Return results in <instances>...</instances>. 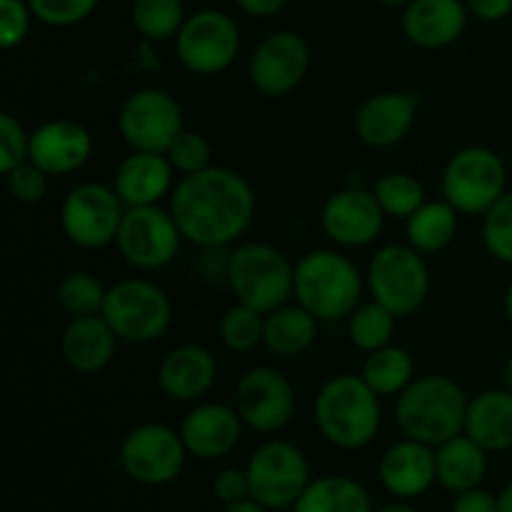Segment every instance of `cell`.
Returning <instances> with one entry per match:
<instances>
[{"label":"cell","instance_id":"277c9868","mask_svg":"<svg viewBox=\"0 0 512 512\" xmlns=\"http://www.w3.org/2000/svg\"><path fill=\"white\" fill-rule=\"evenodd\" d=\"M363 275L338 250H313L295 265L293 298L320 323L343 320L360 305Z\"/></svg>","mask_w":512,"mask_h":512},{"label":"cell","instance_id":"4dcf8cb0","mask_svg":"<svg viewBox=\"0 0 512 512\" xmlns=\"http://www.w3.org/2000/svg\"><path fill=\"white\" fill-rule=\"evenodd\" d=\"M363 380L378 398L400 395L415 380V363L405 348L385 345L375 353H368V360L363 365Z\"/></svg>","mask_w":512,"mask_h":512},{"label":"cell","instance_id":"f5cc1de1","mask_svg":"<svg viewBox=\"0 0 512 512\" xmlns=\"http://www.w3.org/2000/svg\"><path fill=\"white\" fill-rule=\"evenodd\" d=\"M385 5H390V8H405V5L410 3V0H383Z\"/></svg>","mask_w":512,"mask_h":512},{"label":"cell","instance_id":"9c48e42d","mask_svg":"<svg viewBox=\"0 0 512 512\" xmlns=\"http://www.w3.org/2000/svg\"><path fill=\"white\" fill-rule=\"evenodd\" d=\"M250 498L268 510L293 508L310 485V465L303 450L288 440H268L245 465Z\"/></svg>","mask_w":512,"mask_h":512},{"label":"cell","instance_id":"3957f363","mask_svg":"<svg viewBox=\"0 0 512 512\" xmlns=\"http://www.w3.org/2000/svg\"><path fill=\"white\" fill-rule=\"evenodd\" d=\"M320 435L335 448L358 450L380 430V398L363 375H338L320 388L313 405Z\"/></svg>","mask_w":512,"mask_h":512},{"label":"cell","instance_id":"484cf974","mask_svg":"<svg viewBox=\"0 0 512 512\" xmlns=\"http://www.w3.org/2000/svg\"><path fill=\"white\" fill-rule=\"evenodd\" d=\"M465 433L488 453L512 448V390H483L468 403Z\"/></svg>","mask_w":512,"mask_h":512},{"label":"cell","instance_id":"60d3db41","mask_svg":"<svg viewBox=\"0 0 512 512\" xmlns=\"http://www.w3.org/2000/svg\"><path fill=\"white\" fill-rule=\"evenodd\" d=\"M48 173L38 168L33 160H25V163L15 165L10 173H5L8 180V190L18 203L33 205L40 203L45 198V190H48Z\"/></svg>","mask_w":512,"mask_h":512},{"label":"cell","instance_id":"f6af8a7d","mask_svg":"<svg viewBox=\"0 0 512 512\" xmlns=\"http://www.w3.org/2000/svg\"><path fill=\"white\" fill-rule=\"evenodd\" d=\"M470 13L485 23H498L512 13V0H465Z\"/></svg>","mask_w":512,"mask_h":512},{"label":"cell","instance_id":"c3c4849f","mask_svg":"<svg viewBox=\"0 0 512 512\" xmlns=\"http://www.w3.org/2000/svg\"><path fill=\"white\" fill-rule=\"evenodd\" d=\"M498 508L500 512H512V480L503 488V493L498 495Z\"/></svg>","mask_w":512,"mask_h":512},{"label":"cell","instance_id":"681fc988","mask_svg":"<svg viewBox=\"0 0 512 512\" xmlns=\"http://www.w3.org/2000/svg\"><path fill=\"white\" fill-rule=\"evenodd\" d=\"M375 512H418V510H415L413 505H408V503H403V500H400V503H388V505H383V508L375 510Z\"/></svg>","mask_w":512,"mask_h":512},{"label":"cell","instance_id":"816d5d0a","mask_svg":"<svg viewBox=\"0 0 512 512\" xmlns=\"http://www.w3.org/2000/svg\"><path fill=\"white\" fill-rule=\"evenodd\" d=\"M505 388L512 390V355L508 358V365H505Z\"/></svg>","mask_w":512,"mask_h":512},{"label":"cell","instance_id":"52a82bcc","mask_svg":"<svg viewBox=\"0 0 512 512\" xmlns=\"http://www.w3.org/2000/svg\"><path fill=\"white\" fill-rule=\"evenodd\" d=\"M508 193V170L495 150L470 145L448 160L443 195L460 215H485Z\"/></svg>","mask_w":512,"mask_h":512},{"label":"cell","instance_id":"44dd1931","mask_svg":"<svg viewBox=\"0 0 512 512\" xmlns=\"http://www.w3.org/2000/svg\"><path fill=\"white\" fill-rule=\"evenodd\" d=\"M380 483L390 495L400 500L418 498L428 493L430 485L438 480V465H435V448L420 440H400L385 450L380 460Z\"/></svg>","mask_w":512,"mask_h":512},{"label":"cell","instance_id":"5bb4252c","mask_svg":"<svg viewBox=\"0 0 512 512\" xmlns=\"http://www.w3.org/2000/svg\"><path fill=\"white\" fill-rule=\"evenodd\" d=\"M118 128L125 143L143 153H168L183 133V108L160 88H143L128 95L120 108Z\"/></svg>","mask_w":512,"mask_h":512},{"label":"cell","instance_id":"7c38bea8","mask_svg":"<svg viewBox=\"0 0 512 512\" xmlns=\"http://www.w3.org/2000/svg\"><path fill=\"white\" fill-rule=\"evenodd\" d=\"M188 448L180 430L163 423L135 425L120 443V465L135 483L160 488L183 473Z\"/></svg>","mask_w":512,"mask_h":512},{"label":"cell","instance_id":"d4e9b609","mask_svg":"<svg viewBox=\"0 0 512 512\" xmlns=\"http://www.w3.org/2000/svg\"><path fill=\"white\" fill-rule=\"evenodd\" d=\"M118 335L103 313L78 315L68 323L60 338L65 363L83 375H95L108 368L118 350Z\"/></svg>","mask_w":512,"mask_h":512},{"label":"cell","instance_id":"7bdbcfd3","mask_svg":"<svg viewBox=\"0 0 512 512\" xmlns=\"http://www.w3.org/2000/svg\"><path fill=\"white\" fill-rule=\"evenodd\" d=\"M213 495L223 505H233V503H240V500L250 498V483L245 470H238V468L220 470L213 480Z\"/></svg>","mask_w":512,"mask_h":512},{"label":"cell","instance_id":"603a6c76","mask_svg":"<svg viewBox=\"0 0 512 512\" xmlns=\"http://www.w3.org/2000/svg\"><path fill=\"white\" fill-rule=\"evenodd\" d=\"M218 363L215 355L203 345L185 343L168 350L158 365V385L170 400L193 403L203 398L215 383Z\"/></svg>","mask_w":512,"mask_h":512},{"label":"cell","instance_id":"5b68a950","mask_svg":"<svg viewBox=\"0 0 512 512\" xmlns=\"http://www.w3.org/2000/svg\"><path fill=\"white\" fill-rule=\"evenodd\" d=\"M228 285L235 300L268 315L293 298L295 265L270 243H243L230 253Z\"/></svg>","mask_w":512,"mask_h":512},{"label":"cell","instance_id":"d6a6232c","mask_svg":"<svg viewBox=\"0 0 512 512\" xmlns=\"http://www.w3.org/2000/svg\"><path fill=\"white\" fill-rule=\"evenodd\" d=\"M395 315L380 303L370 300V303L358 305L353 313L348 315V338L363 353H375V350L390 345L395 333Z\"/></svg>","mask_w":512,"mask_h":512},{"label":"cell","instance_id":"b9f144b4","mask_svg":"<svg viewBox=\"0 0 512 512\" xmlns=\"http://www.w3.org/2000/svg\"><path fill=\"white\" fill-rule=\"evenodd\" d=\"M28 0H0V45L13 50L28 38L30 20H33Z\"/></svg>","mask_w":512,"mask_h":512},{"label":"cell","instance_id":"4316f807","mask_svg":"<svg viewBox=\"0 0 512 512\" xmlns=\"http://www.w3.org/2000/svg\"><path fill=\"white\" fill-rule=\"evenodd\" d=\"M435 465L438 483L458 495L480 488L488 473V450L475 443L468 433H460L435 448Z\"/></svg>","mask_w":512,"mask_h":512},{"label":"cell","instance_id":"f35d334b","mask_svg":"<svg viewBox=\"0 0 512 512\" xmlns=\"http://www.w3.org/2000/svg\"><path fill=\"white\" fill-rule=\"evenodd\" d=\"M165 155H168V160L173 163V168L178 170V173L193 175L210 168L213 150H210V143L203 135L193 133V130H183V133L173 140V145H170Z\"/></svg>","mask_w":512,"mask_h":512},{"label":"cell","instance_id":"ab89813d","mask_svg":"<svg viewBox=\"0 0 512 512\" xmlns=\"http://www.w3.org/2000/svg\"><path fill=\"white\" fill-rule=\"evenodd\" d=\"M30 153V133L10 113L0 115V170L10 173L15 165L25 163Z\"/></svg>","mask_w":512,"mask_h":512},{"label":"cell","instance_id":"bcb514c9","mask_svg":"<svg viewBox=\"0 0 512 512\" xmlns=\"http://www.w3.org/2000/svg\"><path fill=\"white\" fill-rule=\"evenodd\" d=\"M240 10L250 18H270L288 5V0H235Z\"/></svg>","mask_w":512,"mask_h":512},{"label":"cell","instance_id":"8fae6325","mask_svg":"<svg viewBox=\"0 0 512 512\" xmlns=\"http://www.w3.org/2000/svg\"><path fill=\"white\" fill-rule=\"evenodd\" d=\"M125 205L113 185L80 183L65 195L60 208V228L65 238L83 250L108 248L118 238Z\"/></svg>","mask_w":512,"mask_h":512},{"label":"cell","instance_id":"ac0fdd59","mask_svg":"<svg viewBox=\"0 0 512 512\" xmlns=\"http://www.w3.org/2000/svg\"><path fill=\"white\" fill-rule=\"evenodd\" d=\"M243 428L245 423L235 405L203 403L185 415L180 438L193 458L218 460L238 448Z\"/></svg>","mask_w":512,"mask_h":512},{"label":"cell","instance_id":"836d02e7","mask_svg":"<svg viewBox=\"0 0 512 512\" xmlns=\"http://www.w3.org/2000/svg\"><path fill=\"white\" fill-rule=\"evenodd\" d=\"M375 200L388 218L408 220L425 203V188L408 173H388L375 183Z\"/></svg>","mask_w":512,"mask_h":512},{"label":"cell","instance_id":"f907efd6","mask_svg":"<svg viewBox=\"0 0 512 512\" xmlns=\"http://www.w3.org/2000/svg\"><path fill=\"white\" fill-rule=\"evenodd\" d=\"M505 313H508V320L512 323V283H510L508 293H505Z\"/></svg>","mask_w":512,"mask_h":512},{"label":"cell","instance_id":"4fadbf2b","mask_svg":"<svg viewBox=\"0 0 512 512\" xmlns=\"http://www.w3.org/2000/svg\"><path fill=\"white\" fill-rule=\"evenodd\" d=\"M180 240L185 238L170 208L140 205V208H125L115 245L125 263L133 268L160 270L173 263L180 250Z\"/></svg>","mask_w":512,"mask_h":512},{"label":"cell","instance_id":"e575fe53","mask_svg":"<svg viewBox=\"0 0 512 512\" xmlns=\"http://www.w3.org/2000/svg\"><path fill=\"white\" fill-rule=\"evenodd\" d=\"M265 315L250 305L235 303L220 318V340L233 353H250L263 343Z\"/></svg>","mask_w":512,"mask_h":512},{"label":"cell","instance_id":"f1b7e54d","mask_svg":"<svg viewBox=\"0 0 512 512\" xmlns=\"http://www.w3.org/2000/svg\"><path fill=\"white\" fill-rule=\"evenodd\" d=\"M293 512H373L370 495L348 475H323L310 480Z\"/></svg>","mask_w":512,"mask_h":512},{"label":"cell","instance_id":"ee69618b","mask_svg":"<svg viewBox=\"0 0 512 512\" xmlns=\"http://www.w3.org/2000/svg\"><path fill=\"white\" fill-rule=\"evenodd\" d=\"M450 512H500L498 495L488 493L483 488L465 490V493H458Z\"/></svg>","mask_w":512,"mask_h":512},{"label":"cell","instance_id":"7dc6e473","mask_svg":"<svg viewBox=\"0 0 512 512\" xmlns=\"http://www.w3.org/2000/svg\"><path fill=\"white\" fill-rule=\"evenodd\" d=\"M265 510H268V508H263V505H260L258 500L245 498V500H240V503L225 505L223 512H265Z\"/></svg>","mask_w":512,"mask_h":512},{"label":"cell","instance_id":"7402d4cb","mask_svg":"<svg viewBox=\"0 0 512 512\" xmlns=\"http://www.w3.org/2000/svg\"><path fill=\"white\" fill-rule=\"evenodd\" d=\"M468 28L463 0H410L403 10V30L410 43L425 50L448 48Z\"/></svg>","mask_w":512,"mask_h":512},{"label":"cell","instance_id":"7a4b0ae2","mask_svg":"<svg viewBox=\"0 0 512 512\" xmlns=\"http://www.w3.org/2000/svg\"><path fill=\"white\" fill-rule=\"evenodd\" d=\"M468 395L448 375H425L413 380L395 403V423L400 433L425 445H443L465 433Z\"/></svg>","mask_w":512,"mask_h":512},{"label":"cell","instance_id":"1f68e13d","mask_svg":"<svg viewBox=\"0 0 512 512\" xmlns=\"http://www.w3.org/2000/svg\"><path fill=\"white\" fill-rule=\"evenodd\" d=\"M185 18L183 0H135L130 10L133 28L153 43L178 38Z\"/></svg>","mask_w":512,"mask_h":512},{"label":"cell","instance_id":"f546056e","mask_svg":"<svg viewBox=\"0 0 512 512\" xmlns=\"http://www.w3.org/2000/svg\"><path fill=\"white\" fill-rule=\"evenodd\" d=\"M458 215L448 200H425L408 218V243L423 255L440 253L458 235Z\"/></svg>","mask_w":512,"mask_h":512},{"label":"cell","instance_id":"9a60e30c","mask_svg":"<svg viewBox=\"0 0 512 512\" xmlns=\"http://www.w3.org/2000/svg\"><path fill=\"white\" fill-rule=\"evenodd\" d=\"M233 405L245 428L270 435L293 420L295 390L280 370L258 365L238 380Z\"/></svg>","mask_w":512,"mask_h":512},{"label":"cell","instance_id":"ba28073f","mask_svg":"<svg viewBox=\"0 0 512 512\" xmlns=\"http://www.w3.org/2000/svg\"><path fill=\"white\" fill-rule=\"evenodd\" d=\"M103 318L125 343H153L170 328L173 303L165 290L150 280H120L108 288Z\"/></svg>","mask_w":512,"mask_h":512},{"label":"cell","instance_id":"e0dca14e","mask_svg":"<svg viewBox=\"0 0 512 512\" xmlns=\"http://www.w3.org/2000/svg\"><path fill=\"white\" fill-rule=\"evenodd\" d=\"M388 215L375 200L373 190L345 188L330 195L320 210L325 235L340 248H365L383 233Z\"/></svg>","mask_w":512,"mask_h":512},{"label":"cell","instance_id":"83f0119b","mask_svg":"<svg viewBox=\"0 0 512 512\" xmlns=\"http://www.w3.org/2000/svg\"><path fill=\"white\" fill-rule=\"evenodd\" d=\"M318 325L320 320L303 305L285 303L265 315L263 345L278 358H298L315 345Z\"/></svg>","mask_w":512,"mask_h":512},{"label":"cell","instance_id":"8992f818","mask_svg":"<svg viewBox=\"0 0 512 512\" xmlns=\"http://www.w3.org/2000/svg\"><path fill=\"white\" fill-rule=\"evenodd\" d=\"M368 288L375 303L388 308L395 318L413 315L430 293V270L423 253L413 245H383L368 265Z\"/></svg>","mask_w":512,"mask_h":512},{"label":"cell","instance_id":"8d00e7d4","mask_svg":"<svg viewBox=\"0 0 512 512\" xmlns=\"http://www.w3.org/2000/svg\"><path fill=\"white\" fill-rule=\"evenodd\" d=\"M483 243L495 260L512 265V190L483 215Z\"/></svg>","mask_w":512,"mask_h":512},{"label":"cell","instance_id":"ffe728a7","mask_svg":"<svg viewBox=\"0 0 512 512\" xmlns=\"http://www.w3.org/2000/svg\"><path fill=\"white\" fill-rule=\"evenodd\" d=\"M418 113V98L410 93H380L355 113V135L368 148H393L410 133Z\"/></svg>","mask_w":512,"mask_h":512},{"label":"cell","instance_id":"74e56055","mask_svg":"<svg viewBox=\"0 0 512 512\" xmlns=\"http://www.w3.org/2000/svg\"><path fill=\"white\" fill-rule=\"evenodd\" d=\"M100 0H28L30 10L40 23L50 28H70L93 15Z\"/></svg>","mask_w":512,"mask_h":512},{"label":"cell","instance_id":"d590c367","mask_svg":"<svg viewBox=\"0 0 512 512\" xmlns=\"http://www.w3.org/2000/svg\"><path fill=\"white\" fill-rule=\"evenodd\" d=\"M105 295H108V288L93 273H85V270L65 275L58 285L60 308L73 318L103 313Z\"/></svg>","mask_w":512,"mask_h":512},{"label":"cell","instance_id":"2e32d148","mask_svg":"<svg viewBox=\"0 0 512 512\" xmlns=\"http://www.w3.org/2000/svg\"><path fill=\"white\" fill-rule=\"evenodd\" d=\"M310 68V48L295 30H275L258 43L248 63L250 83L268 98H283L303 83Z\"/></svg>","mask_w":512,"mask_h":512},{"label":"cell","instance_id":"6da1fadb","mask_svg":"<svg viewBox=\"0 0 512 512\" xmlns=\"http://www.w3.org/2000/svg\"><path fill=\"white\" fill-rule=\"evenodd\" d=\"M253 185L230 168H210L183 175L170 193V213L188 243L223 248L235 243L255 218Z\"/></svg>","mask_w":512,"mask_h":512},{"label":"cell","instance_id":"cb8c5ba5","mask_svg":"<svg viewBox=\"0 0 512 512\" xmlns=\"http://www.w3.org/2000/svg\"><path fill=\"white\" fill-rule=\"evenodd\" d=\"M173 175L175 168L165 153L133 150L115 170L113 190L125 208L160 205L165 195L173 193Z\"/></svg>","mask_w":512,"mask_h":512},{"label":"cell","instance_id":"d6986e66","mask_svg":"<svg viewBox=\"0 0 512 512\" xmlns=\"http://www.w3.org/2000/svg\"><path fill=\"white\" fill-rule=\"evenodd\" d=\"M93 155V138L88 128L75 120H48L30 133V153L43 173L50 178L70 175L83 168Z\"/></svg>","mask_w":512,"mask_h":512},{"label":"cell","instance_id":"30bf717a","mask_svg":"<svg viewBox=\"0 0 512 512\" xmlns=\"http://www.w3.org/2000/svg\"><path fill=\"white\" fill-rule=\"evenodd\" d=\"M240 30L223 10L205 8L188 15L175 38V53L195 75H220L240 55Z\"/></svg>","mask_w":512,"mask_h":512}]
</instances>
